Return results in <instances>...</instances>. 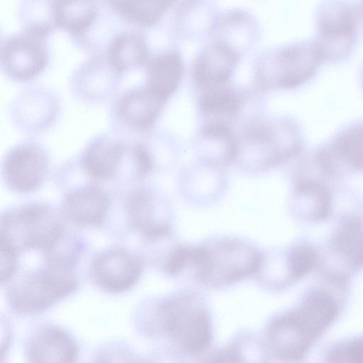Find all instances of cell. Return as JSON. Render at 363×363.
<instances>
[{
    "label": "cell",
    "mask_w": 363,
    "mask_h": 363,
    "mask_svg": "<svg viewBox=\"0 0 363 363\" xmlns=\"http://www.w3.org/2000/svg\"><path fill=\"white\" fill-rule=\"evenodd\" d=\"M349 284L323 279L308 289L297 305L277 316L267 332L272 353L285 361L307 357L338 320L347 298Z\"/></svg>",
    "instance_id": "obj_1"
},
{
    "label": "cell",
    "mask_w": 363,
    "mask_h": 363,
    "mask_svg": "<svg viewBox=\"0 0 363 363\" xmlns=\"http://www.w3.org/2000/svg\"><path fill=\"white\" fill-rule=\"evenodd\" d=\"M60 208L45 201L11 206L1 215V244L18 252L21 250L45 253L57 245L67 228Z\"/></svg>",
    "instance_id": "obj_2"
},
{
    "label": "cell",
    "mask_w": 363,
    "mask_h": 363,
    "mask_svg": "<svg viewBox=\"0 0 363 363\" xmlns=\"http://www.w3.org/2000/svg\"><path fill=\"white\" fill-rule=\"evenodd\" d=\"M318 252L317 269L322 279L349 284L352 277L362 271L363 207L338 212Z\"/></svg>",
    "instance_id": "obj_3"
},
{
    "label": "cell",
    "mask_w": 363,
    "mask_h": 363,
    "mask_svg": "<svg viewBox=\"0 0 363 363\" xmlns=\"http://www.w3.org/2000/svg\"><path fill=\"white\" fill-rule=\"evenodd\" d=\"M238 140V158L246 157L252 167L267 169L298 157L304 139L298 124L290 119L258 121L247 124Z\"/></svg>",
    "instance_id": "obj_4"
},
{
    "label": "cell",
    "mask_w": 363,
    "mask_h": 363,
    "mask_svg": "<svg viewBox=\"0 0 363 363\" xmlns=\"http://www.w3.org/2000/svg\"><path fill=\"white\" fill-rule=\"evenodd\" d=\"M150 330L167 336L191 354L205 351L211 341V327L205 308L190 294L171 296L156 305Z\"/></svg>",
    "instance_id": "obj_5"
},
{
    "label": "cell",
    "mask_w": 363,
    "mask_h": 363,
    "mask_svg": "<svg viewBox=\"0 0 363 363\" xmlns=\"http://www.w3.org/2000/svg\"><path fill=\"white\" fill-rule=\"evenodd\" d=\"M74 269L45 262L41 268L25 274L7 290L11 310L20 315L39 313L72 294L79 286Z\"/></svg>",
    "instance_id": "obj_6"
},
{
    "label": "cell",
    "mask_w": 363,
    "mask_h": 363,
    "mask_svg": "<svg viewBox=\"0 0 363 363\" xmlns=\"http://www.w3.org/2000/svg\"><path fill=\"white\" fill-rule=\"evenodd\" d=\"M360 18L350 0H323L315 14V40L323 62L345 61L356 48Z\"/></svg>",
    "instance_id": "obj_7"
},
{
    "label": "cell",
    "mask_w": 363,
    "mask_h": 363,
    "mask_svg": "<svg viewBox=\"0 0 363 363\" xmlns=\"http://www.w3.org/2000/svg\"><path fill=\"white\" fill-rule=\"evenodd\" d=\"M338 184L323 176L312 161L301 158L293 174L291 202L296 217L308 225H319L335 217Z\"/></svg>",
    "instance_id": "obj_8"
},
{
    "label": "cell",
    "mask_w": 363,
    "mask_h": 363,
    "mask_svg": "<svg viewBox=\"0 0 363 363\" xmlns=\"http://www.w3.org/2000/svg\"><path fill=\"white\" fill-rule=\"evenodd\" d=\"M261 264L262 255L257 250L240 242L226 240L199 247L194 267L201 283L215 286L254 274Z\"/></svg>",
    "instance_id": "obj_9"
},
{
    "label": "cell",
    "mask_w": 363,
    "mask_h": 363,
    "mask_svg": "<svg viewBox=\"0 0 363 363\" xmlns=\"http://www.w3.org/2000/svg\"><path fill=\"white\" fill-rule=\"evenodd\" d=\"M323 63L314 41L294 43L278 51L269 65L259 68L257 82L262 89H296L315 77Z\"/></svg>",
    "instance_id": "obj_10"
},
{
    "label": "cell",
    "mask_w": 363,
    "mask_h": 363,
    "mask_svg": "<svg viewBox=\"0 0 363 363\" xmlns=\"http://www.w3.org/2000/svg\"><path fill=\"white\" fill-rule=\"evenodd\" d=\"M58 188L63 191L60 210L67 220L83 226L100 225L107 217L114 200L113 189L79 172Z\"/></svg>",
    "instance_id": "obj_11"
},
{
    "label": "cell",
    "mask_w": 363,
    "mask_h": 363,
    "mask_svg": "<svg viewBox=\"0 0 363 363\" xmlns=\"http://www.w3.org/2000/svg\"><path fill=\"white\" fill-rule=\"evenodd\" d=\"M50 156L34 140L21 141L5 152L1 162V178L6 189L17 194H30L40 189L50 172Z\"/></svg>",
    "instance_id": "obj_12"
},
{
    "label": "cell",
    "mask_w": 363,
    "mask_h": 363,
    "mask_svg": "<svg viewBox=\"0 0 363 363\" xmlns=\"http://www.w3.org/2000/svg\"><path fill=\"white\" fill-rule=\"evenodd\" d=\"M167 101L145 84L129 88L111 101V131L126 138L147 134L155 125Z\"/></svg>",
    "instance_id": "obj_13"
},
{
    "label": "cell",
    "mask_w": 363,
    "mask_h": 363,
    "mask_svg": "<svg viewBox=\"0 0 363 363\" xmlns=\"http://www.w3.org/2000/svg\"><path fill=\"white\" fill-rule=\"evenodd\" d=\"M311 152L324 174L333 181L363 173V120L346 124Z\"/></svg>",
    "instance_id": "obj_14"
},
{
    "label": "cell",
    "mask_w": 363,
    "mask_h": 363,
    "mask_svg": "<svg viewBox=\"0 0 363 363\" xmlns=\"http://www.w3.org/2000/svg\"><path fill=\"white\" fill-rule=\"evenodd\" d=\"M61 107V99L55 90L33 86L16 94L11 101L8 111L18 131L27 135H37L55 125Z\"/></svg>",
    "instance_id": "obj_15"
},
{
    "label": "cell",
    "mask_w": 363,
    "mask_h": 363,
    "mask_svg": "<svg viewBox=\"0 0 363 363\" xmlns=\"http://www.w3.org/2000/svg\"><path fill=\"white\" fill-rule=\"evenodd\" d=\"M128 142V138L112 131L97 134L87 142L76 159L90 179L117 186Z\"/></svg>",
    "instance_id": "obj_16"
},
{
    "label": "cell",
    "mask_w": 363,
    "mask_h": 363,
    "mask_svg": "<svg viewBox=\"0 0 363 363\" xmlns=\"http://www.w3.org/2000/svg\"><path fill=\"white\" fill-rule=\"evenodd\" d=\"M45 27L9 40L1 50V66L8 78L27 82L40 75L48 65Z\"/></svg>",
    "instance_id": "obj_17"
},
{
    "label": "cell",
    "mask_w": 363,
    "mask_h": 363,
    "mask_svg": "<svg viewBox=\"0 0 363 363\" xmlns=\"http://www.w3.org/2000/svg\"><path fill=\"white\" fill-rule=\"evenodd\" d=\"M144 267L140 257L123 247H113L97 255L91 262L90 274L94 284L110 294L132 289Z\"/></svg>",
    "instance_id": "obj_18"
},
{
    "label": "cell",
    "mask_w": 363,
    "mask_h": 363,
    "mask_svg": "<svg viewBox=\"0 0 363 363\" xmlns=\"http://www.w3.org/2000/svg\"><path fill=\"white\" fill-rule=\"evenodd\" d=\"M115 189L122 199L130 227L149 240L167 235L169 225L160 215V199L155 189L143 182Z\"/></svg>",
    "instance_id": "obj_19"
},
{
    "label": "cell",
    "mask_w": 363,
    "mask_h": 363,
    "mask_svg": "<svg viewBox=\"0 0 363 363\" xmlns=\"http://www.w3.org/2000/svg\"><path fill=\"white\" fill-rule=\"evenodd\" d=\"M121 74L106 61L84 64L72 74L69 86L73 97L86 105H101L118 94Z\"/></svg>",
    "instance_id": "obj_20"
},
{
    "label": "cell",
    "mask_w": 363,
    "mask_h": 363,
    "mask_svg": "<svg viewBox=\"0 0 363 363\" xmlns=\"http://www.w3.org/2000/svg\"><path fill=\"white\" fill-rule=\"evenodd\" d=\"M25 352L30 362H72L78 357L79 347L64 329L44 325L30 337Z\"/></svg>",
    "instance_id": "obj_21"
},
{
    "label": "cell",
    "mask_w": 363,
    "mask_h": 363,
    "mask_svg": "<svg viewBox=\"0 0 363 363\" xmlns=\"http://www.w3.org/2000/svg\"><path fill=\"white\" fill-rule=\"evenodd\" d=\"M238 55L229 45L217 43L199 57L193 79L203 91L226 85L238 63Z\"/></svg>",
    "instance_id": "obj_22"
},
{
    "label": "cell",
    "mask_w": 363,
    "mask_h": 363,
    "mask_svg": "<svg viewBox=\"0 0 363 363\" xmlns=\"http://www.w3.org/2000/svg\"><path fill=\"white\" fill-rule=\"evenodd\" d=\"M182 69V58L177 52L161 53L146 62L145 84L167 101L179 87Z\"/></svg>",
    "instance_id": "obj_23"
},
{
    "label": "cell",
    "mask_w": 363,
    "mask_h": 363,
    "mask_svg": "<svg viewBox=\"0 0 363 363\" xmlns=\"http://www.w3.org/2000/svg\"><path fill=\"white\" fill-rule=\"evenodd\" d=\"M201 145L213 164H228L238 160V140L228 122L210 120L201 128Z\"/></svg>",
    "instance_id": "obj_24"
},
{
    "label": "cell",
    "mask_w": 363,
    "mask_h": 363,
    "mask_svg": "<svg viewBox=\"0 0 363 363\" xmlns=\"http://www.w3.org/2000/svg\"><path fill=\"white\" fill-rule=\"evenodd\" d=\"M147 58L145 45L135 34H123L110 45L107 62L120 74L143 65Z\"/></svg>",
    "instance_id": "obj_25"
},
{
    "label": "cell",
    "mask_w": 363,
    "mask_h": 363,
    "mask_svg": "<svg viewBox=\"0 0 363 363\" xmlns=\"http://www.w3.org/2000/svg\"><path fill=\"white\" fill-rule=\"evenodd\" d=\"M242 102L238 90L224 85L204 90L199 99V108L202 113L213 118L211 120L228 122L238 115Z\"/></svg>",
    "instance_id": "obj_26"
},
{
    "label": "cell",
    "mask_w": 363,
    "mask_h": 363,
    "mask_svg": "<svg viewBox=\"0 0 363 363\" xmlns=\"http://www.w3.org/2000/svg\"><path fill=\"white\" fill-rule=\"evenodd\" d=\"M174 0H108L113 9L127 21L151 26L164 15Z\"/></svg>",
    "instance_id": "obj_27"
},
{
    "label": "cell",
    "mask_w": 363,
    "mask_h": 363,
    "mask_svg": "<svg viewBox=\"0 0 363 363\" xmlns=\"http://www.w3.org/2000/svg\"><path fill=\"white\" fill-rule=\"evenodd\" d=\"M321 358L326 362L363 363V334L330 343L325 348Z\"/></svg>",
    "instance_id": "obj_28"
},
{
    "label": "cell",
    "mask_w": 363,
    "mask_h": 363,
    "mask_svg": "<svg viewBox=\"0 0 363 363\" xmlns=\"http://www.w3.org/2000/svg\"><path fill=\"white\" fill-rule=\"evenodd\" d=\"M18 252L1 244V283L7 282L15 274L18 266Z\"/></svg>",
    "instance_id": "obj_29"
},
{
    "label": "cell",
    "mask_w": 363,
    "mask_h": 363,
    "mask_svg": "<svg viewBox=\"0 0 363 363\" xmlns=\"http://www.w3.org/2000/svg\"><path fill=\"white\" fill-rule=\"evenodd\" d=\"M357 7L359 12L360 23H362L363 24V0H359Z\"/></svg>",
    "instance_id": "obj_30"
},
{
    "label": "cell",
    "mask_w": 363,
    "mask_h": 363,
    "mask_svg": "<svg viewBox=\"0 0 363 363\" xmlns=\"http://www.w3.org/2000/svg\"><path fill=\"white\" fill-rule=\"evenodd\" d=\"M360 81L361 84L363 88V64L362 65L361 69H360Z\"/></svg>",
    "instance_id": "obj_31"
},
{
    "label": "cell",
    "mask_w": 363,
    "mask_h": 363,
    "mask_svg": "<svg viewBox=\"0 0 363 363\" xmlns=\"http://www.w3.org/2000/svg\"><path fill=\"white\" fill-rule=\"evenodd\" d=\"M57 1H90L93 0H57Z\"/></svg>",
    "instance_id": "obj_32"
}]
</instances>
